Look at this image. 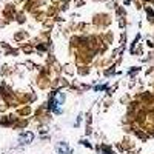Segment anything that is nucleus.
<instances>
[{
    "label": "nucleus",
    "mask_w": 154,
    "mask_h": 154,
    "mask_svg": "<svg viewBox=\"0 0 154 154\" xmlns=\"http://www.w3.org/2000/svg\"><path fill=\"white\" fill-rule=\"evenodd\" d=\"M63 103H65V93H63V91H57V93H54V94H52L51 102H49V108H51L54 112L60 114V112H62V105H63Z\"/></svg>",
    "instance_id": "nucleus-1"
},
{
    "label": "nucleus",
    "mask_w": 154,
    "mask_h": 154,
    "mask_svg": "<svg viewBox=\"0 0 154 154\" xmlns=\"http://www.w3.org/2000/svg\"><path fill=\"white\" fill-rule=\"evenodd\" d=\"M56 149H57V154H71L72 153L71 147L68 143H65V142H59L56 145Z\"/></svg>",
    "instance_id": "nucleus-3"
},
{
    "label": "nucleus",
    "mask_w": 154,
    "mask_h": 154,
    "mask_svg": "<svg viewBox=\"0 0 154 154\" xmlns=\"http://www.w3.org/2000/svg\"><path fill=\"white\" fill-rule=\"evenodd\" d=\"M34 140V134L33 133H22L20 136H19V143L20 145H28V143H31Z\"/></svg>",
    "instance_id": "nucleus-2"
}]
</instances>
